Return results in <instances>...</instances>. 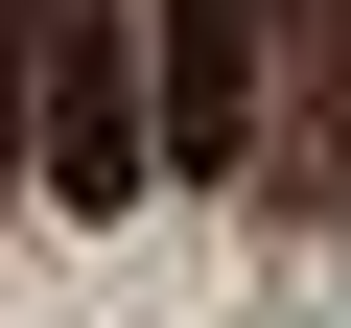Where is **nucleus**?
<instances>
[{
	"instance_id": "1",
	"label": "nucleus",
	"mask_w": 351,
	"mask_h": 328,
	"mask_svg": "<svg viewBox=\"0 0 351 328\" xmlns=\"http://www.w3.org/2000/svg\"><path fill=\"white\" fill-rule=\"evenodd\" d=\"M24 164H47V211H141V164H164V94H141V0H47Z\"/></svg>"
},
{
	"instance_id": "2",
	"label": "nucleus",
	"mask_w": 351,
	"mask_h": 328,
	"mask_svg": "<svg viewBox=\"0 0 351 328\" xmlns=\"http://www.w3.org/2000/svg\"><path fill=\"white\" fill-rule=\"evenodd\" d=\"M141 94H164V188H234L281 117V0H141Z\"/></svg>"
},
{
	"instance_id": "3",
	"label": "nucleus",
	"mask_w": 351,
	"mask_h": 328,
	"mask_svg": "<svg viewBox=\"0 0 351 328\" xmlns=\"http://www.w3.org/2000/svg\"><path fill=\"white\" fill-rule=\"evenodd\" d=\"M281 24H328V47H351V0H281Z\"/></svg>"
}]
</instances>
